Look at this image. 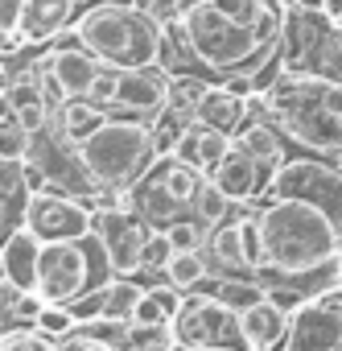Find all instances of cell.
I'll return each instance as SVG.
<instances>
[{
    "mask_svg": "<svg viewBox=\"0 0 342 351\" xmlns=\"http://www.w3.org/2000/svg\"><path fill=\"white\" fill-rule=\"evenodd\" d=\"M182 298L186 293H178L174 285H165V281H153V285H144L140 289V302H136V310H132V322H174V314H178V306H182Z\"/></svg>",
    "mask_w": 342,
    "mask_h": 351,
    "instance_id": "obj_22",
    "label": "cell"
},
{
    "mask_svg": "<svg viewBox=\"0 0 342 351\" xmlns=\"http://www.w3.org/2000/svg\"><path fill=\"white\" fill-rule=\"evenodd\" d=\"M0 289H5V269H0Z\"/></svg>",
    "mask_w": 342,
    "mask_h": 351,
    "instance_id": "obj_39",
    "label": "cell"
},
{
    "mask_svg": "<svg viewBox=\"0 0 342 351\" xmlns=\"http://www.w3.org/2000/svg\"><path fill=\"white\" fill-rule=\"evenodd\" d=\"M99 120H107V112L103 108H95L87 95H79V99H66V104H58V112H54V128H58V136L62 141H70V145H79Z\"/></svg>",
    "mask_w": 342,
    "mask_h": 351,
    "instance_id": "obj_21",
    "label": "cell"
},
{
    "mask_svg": "<svg viewBox=\"0 0 342 351\" xmlns=\"http://www.w3.org/2000/svg\"><path fill=\"white\" fill-rule=\"evenodd\" d=\"M256 228H260V285H289L297 293H321L338 281V252H342V228L297 199H260L256 203Z\"/></svg>",
    "mask_w": 342,
    "mask_h": 351,
    "instance_id": "obj_1",
    "label": "cell"
},
{
    "mask_svg": "<svg viewBox=\"0 0 342 351\" xmlns=\"http://www.w3.org/2000/svg\"><path fill=\"white\" fill-rule=\"evenodd\" d=\"M211 87V79L202 75H182V71H169V108H178V112H194V104L202 99V91Z\"/></svg>",
    "mask_w": 342,
    "mask_h": 351,
    "instance_id": "obj_27",
    "label": "cell"
},
{
    "mask_svg": "<svg viewBox=\"0 0 342 351\" xmlns=\"http://www.w3.org/2000/svg\"><path fill=\"white\" fill-rule=\"evenodd\" d=\"M25 232H34L42 244L50 240H75V236H87L91 232V207L66 191H54V186H34L29 191V203H25V219H21Z\"/></svg>",
    "mask_w": 342,
    "mask_h": 351,
    "instance_id": "obj_11",
    "label": "cell"
},
{
    "mask_svg": "<svg viewBox=\"0 0 342 351\" xmlns=\"http://www.w3.org/2000/svg\"><path fill=\"white\" fill-rule=\"evenodd\" d=\"M0 351H54V339L29 322H9L0 330Z\"/></svg>",
    "mask_w": 342,
    "mask_h": 351,
    "instance_id": "obj_28",
    "label": "cell"
},
{
    "mask_svg": "<svg viewBox=\"0 0 342 351\" xmlns=\"http://www.w3.org/2000/svg\"><path fill=\"white\" fill-rule=\"evenodd\" d=\"M174 330L165 322H128L124 330V351H174Z\"/></svg>",
    "mask_w": 342,
    "mask_h": 351,
    "instance_id": "obj_26",
    "label": "cell"
},
{
    "mask_svg": "<svg viewBox=\"0 0 342 351\" xmlns=\"http://www.w3.org/2000/svg\"><path fill=\"white\" fill-rule=\"evenodd\" d=\"M116 83H120V66H107V62H103L99 75H95V83L87 87V99L107 112V108H111V95H116Z\"/></svg>",
    "mask_w": 342,
    "mask_h": 351,
    "instance_id": "obj_32",
    "label": "cell"
},
{
    "mask_svg": "<svg viewBox=\"0 0 342 351\" xmlns=\"http://www.w3.org/2000/svg\"><path fill=\"white\" fill-rule=\"evenodd\" d=\"M34 326L42 330V335H50V339H62L75 322H70V314H66V306H42L38 314H34Z\"/></svg>",
    "mask_w": 342,
    "mask_h": 351,
    "instance_id": "obj_33",
    "label": "cell"
},
{
    "mask_svg": "<svg viewBox=\"0 0 342 351\" xmlns=\"http://www.w3.org/2000/svg\"><path fill=\"white\" fill-rule=\"evenodd\" d=\"M103 281H111V265H107L103 244L95 240V232L75 236V240H50V244H42L34 293L46 306H66V302L99 289Z\"/></svg>",
    "mask_w": 342,
    "mask_h": 351,
    "instance_id": "obj_5",
    "label": "cell"
},
{
    "mask_svg": "<svg viewBox=\"0 0 342 351\" xmlns=\"http://www.w3.org/2000/svg\"><path fill=\"white\" fill-rule=\"evenodd\" d=\"M338 29H342V17H338Z\"/></svg>",
    "mask_w": 342,
    "mask_h": 351,
    "instance_id": "obj_43",
    "label": "cell"
},
{
    "mask_svg": "<svg viewBox=\"0 0 342 351\" xmlns=\"http://www.w3.org/2000/svg\"><path fill=\"white\" fill-rule=\"evenodd\" d=\"M66 34L99 62L120 71L161 62V21L136 0H95L75 13Z\"/></svg>",
    "mask_w": 342,
    "mask_h": 351,
    "instance_id": "obj_3",
    "label": "cell"
},
{
    "mask_svg": "<svg viewBox=\"0 0 342 351\" xmlns=\"http://www.w3.org/2000/svg\"><path fill=\"white\" fill-rule=\"evenodd\" d=\"M264 199H297L317 211H326L342 228V169L334 157H313V153H293L264 191Z\"/></svg>",
    "mask_w": 342,
    "mask_h": 351,
    "instance_id": "obj_7",
    "label": "cell"
},
{
    "mask_svg": "<svg viewBox=\"0 0 342 351\" xmlns=\"http://www.w3.org/2000/svg\"><path fill=\"white\" fill-rule=\"evenodd\" d=\"M25 157H29V132L9 112H0V161H25Z\"/></svg>",
    "mask_w": 342,
    "mask_h": 351,
    "instance_id": "obj_30",
    "label": "cell"
},
{
    "mask_svg": "<svg viewBox=\"0 0 342 351\" xmlns=\"http://www.w3.org/2000/svg\"><path fill=\"white\" fill-rule=\"evenodd\" d=\"M87 178L99 195L120 199L153 161V136L144 120H124V116H107L99 120L79 145H75Z\"/></svg>",
    "mask_w": 342,
    "mask_h": 351,
    "instance_id": "obj_4",
    "label": "cell"
},
{
    "mask_svg": "<svg viewBox=\"0 0 342 351\" xmlns=\"http://www.w3.org/2000/svg\"><path fill=\"white\" fill-rule=\"evenodd\" d=\"M79 9L83 5H75V0H25L21 17H17L13 46H50L54 38H62L70 29Z\"/></svg>",
    "mask_w": 342,
    "mask_h": 351,
    "instance_id": "obj_14",
    "label": "cell"
},
{
    "mask_svg": "<svg viewBox=\"0 0 342 351\" xmlns=\"http://www.w3.org/2000/svg\"><path fill=\"white\" fill-rule=\"evenodd\" d=\"M124 330L128 322H116V318H87V322H75L70 335L75 339H87V343H111L124 351Z\"/></svg>",
    "mask_w": 342,
    "mask_h": 351,
    "instance_id": "obj_29",
    "label": "cell"
},
{
    "mask_svg": "<svg viewBox=\"0 0 342 351\" xmlns=\"http://www.w3.org/2000/svg\"><path fill=\"white\" fill-rule=\"evenodd\" d=\"M334 161H338V169H342V157H334Z\"/></svg>",
    "mask_w": 342,
    "mask_h": 351,
    "instance_id": "obj_41",
    "label": "cell"
},
{
    "mask_svg": "<svg viewBox=\"0 0 342 351\" xmlns=\"http://www.w3.org/2000/svg\"><path fill=\"white\" fill-rule=\"evenodd\" d=\"M272 351H342V281L309 293L285 322Z\"/></svg>",
    "mask_w": 342,
    "mask_h": 351,
    "instance_id": "obj_9",
    "label": "cell"
},
{
    "mask_svg": "<svg viewBox=\"0 0 342 351\" xmlns=\"http://www.w3.org/2000/svg\"><path fill=\"white\" fill-rule=\"evenodd\" d=\"M285 322H289V314L280 306H272L268 298L239 310V330L248 339V351H272L280 343V335H285Z\"/></svg>",
    "mask_w": 342,
    "mask_h": 351,
    "instance_id": "obj_20",
    "label": "cell"
},
{
    "mask_svg": "<svg viewBox=\"0 0 342 351\" xmlns=\"http://www.w3.org/2000/svg\"><path fill=\"white\" fill-rule=\"evenodd\" d=\"M174 351H202V347H174Z\"/></svg>",
    "mask_w": 342,
    "mask_h": 351,
    "instance_id": "obj_38",
    "label": "cell"
},
{
    "mask_svg": "<svg viewBox=\"0 0 342 351\" xmlns=\"http://www.w3.org/2000/svg\"><path fill=\"white\" fill-rule=\"evenodd\" d=\"M207 277H211V269H207L202 252H169V261L161 265V281H165V285H174L178 293L198 289Z\"/></svg>",
    "mask_w": 342,
    "mask_h": 351,
    "instance_id": "obj_23",
    "label": "cell"
},
{
    "mask_svg": "<svg viewBox=\"0 0 342 351\" xmlns=\"http://www.w3.org/2000/svg\"><path fill=\"white\" fill-rule=\"evenodd\" d=\"M227 145H231V136L227 132H215V128H202V124H186V132H182V141H178V149H174V157H182V161H190L202 178H211L215 173V165L223 161V153H227Z\"/></svg>",
    "mask_w": 342,
    "mask_h": 351,
    "instance_id": "obj_19",
    "label": "cell"
},
{
    "mask_svg": "<svg viewBox=\"0 0 342 351\" xmlns=\"http://www.w3.org/2000/svg\"><path fill=\"white\" fill-rule=\"evenodd\" d=\"M190 215L211 232V228H219L223 219H231L235 215V203L211 182V178H202V186H198V195H194V203H190Z\"/></svg>",
    "mask_w": 342,
    "mask_h": 351,
    "instance_id": "obj_24",
    "label": "cell"
},
{
    "mask_svg": "<svg viewBox=\"0 0 342 351\" xmlns=\"http://www.w3.org/2000/svg\"><path fill=\"white\" fill-rule=\"evenodd\" d=\"M165 104H169V71L161 62L128 66V71H120V83H116L107 116H124V120H144L148 124Z\"/></svg>",
    "mask_w": 342,
    "mask_h": 351,
    "instance_id": "obj_12",
    "label": "cell"
},
{
    "mask_svg": "<svg viewBox=\"0 0 342 351\" xmlns=\"http://www.w3.org/2000/svg\"><path fill=\"white\" fill-rule=\"evenodd\" d=\"M54 351H120V347H111V343H87V339H75L66 330L62 339H54Z\"/></svg>",
    "mask_w": 342,
    "mask_h": 351,
    "instance_id": "obj_35",
    "label": "cell"
},
{
    "mask_svg": "<svg viewBox=\"0 0 342 351\" xmlns=\"http://www.w3.org/2000/svg\"><path fill=\"white\" fill-rule=\"evenodd\" d=\"M75 5H95V0H75Z\"/></svg>",
    "mask_w": 342,
    "mask_h": 351,
    "instance_id": "obj_40",
    "label": "cell"
},
{
    "mask_svg": "<svg viewBox=\"0 0 342 351\" xmlns=\"http://www.w3.org/2000/svg\"><path fill=\"white\" fill-rule=\"evenodd\" d=\"M231 141H235V145H239V149H244V153H248L264 173H268V178H272V173H276L293 153H297V149L285 141V132L268 120V112L260 108V99H256V95L248 99V116L239 120V128L231 132Z\"/></svg>",
    "mask_w": 342,
    "mask_h": 351,
    "instance_id": "obj_13",
    "label": "cell"
},
{
    "mask_svg": "<svg viewBox=\"0 0 342 351\" xmlns=\"http://www.w3.org/2000/svg\"><path fill=\"white\" fill-rule=\"evenodd\" d=\"M178 5H190V0H178Z\"/></svg>",
    "mask_w": 342,
    "mask_h": 351,
    "instance_id": "obj_42",
    "label": "cell"
},
{
    "mask_svg": "<svg viewBox=\"0 0 342 351\" xmlns=\"http://www.w3.org/2000/svg\"><path fill=\"white\" fill-rule=\"evenodd\" d=\"M91 232L103 244V256L111 265V277H136L140 248H144V240H148L153 228L136 211H128L124 203H103V207L91 211Z\"/></svg>",
    "mask_w": 342,
    "mask_h": 351,
    "instance_id": "obj_10",
    "label": "cell"
},
{
    "mask_svg": "<svg viewBox=\"0 0 342 351\" xmlns=\"http://www.w3.org/2000/svg\"><path fill=\"white\" fill-rule=\"evenodd\" d=\"M280 71L342 79V29L326 9H285L276 38Z\"/></svg>",
    "mask_w": 342,
    "mask_h": 351,
    "instance_id": "obj_6",
    "label": "cell"
},
{
    "mask_svg": "<svg viewBox=\"0 0 342 351\" xmlns=\"http://www.w3.org/2000/svg\"><path fill=\"white\" fill-rule=\"evenodd\" d=\"M21 5H25V0H0V34H5L9 42H13V34H17V17H21Z\"/></svg>",
    "mask_w": 342,
    "mask_h": 351,
    "instance_id": "obj_34",
    "label": "cell"
},
{
    "mask_svg": "<svg viewBox=\"0 0 342 351\" xmlns=\"http://www.w3.org/2000/svg\"><path fill=\"white\" fill-rule=\"evenodd\" d=\"M136 5H140V9H148L157 21H169V17H178V13H182L178 0H136Z\"/></svg>",
    "mask_w": 342,
    "mask_h": 351,
    "instance_id": "obj_36",
    "label": "cell"
},
{
    "mask_svg": "<svg viewBox=\"0 0 342 351\" xmlns=\"http://www.w3.org/2000/svg\"><path fill=\"white\" fill-rule=\"evenodd\" d=\"M256 99L297 153L342 157V79L280 71Z\"/></svg>",
    "mask_w": 342,
    "mask_h": 351,
    "instance_id": "obj_2",
    "label": "cell"
},
{
    "mask_svg": "<svg viewBox=\"0 0 342 351\" xmlns=\"http://www.w3.org/2000/svg\"><path fill=\"white\" fill-rule=\"evenodd\" d=\"M338 281H342V252H338Z\"/></svg>",
    "mask_w": 342,
    "mask_h": 351,
    "instance_id": "obj_37",
    "label": "cell"
},
{
    "mask_svg": "<svg viewBox=\"0 0 342 351\" xmlns=\"http://www.w3.org/2000/svg\"><path fill=\"white\" fill-rule=\"evenodd\" d=\"M161 232H165L169 244H174V252H198L202 240H207V228H202L194 215H182V219L169 223V228H161Z\"/></svg>",
    "mask_w": 342,
    "mask_h": 351,
    "instance_id": "obj_31",
    "label": "cell"
},
{
    "mask_svg": "<svg viewBox=\"0 0 342 351\" xmlns=\"http://www.w3.org/2000/svg\"><path fill=\"white\" fill-rule=\"evenodd\" d=\"M174 343L178 347H202V351H248V339L239 330V314L227 310L211 293H186L174 322Z\"/></svg>",
    "mask_w": 342,
    "mask_h": 351,
    "instance_id": "obj_8",
    "label": "cell"
},
{
    "mask_svg": "<svg viewBox=\"0 0 342 351\" xmlns=\"http://www.w3.org/2000/svg\"><path fill=\"white\" fill-rule=\"evenodd\" d=\"M29 191H34V182L25 173V161H0V244L21 228Z\"/></svg>",
    "mask_w": 342,
    "mask_h": 351,
    "instance_id": "obj_17",
    "label": "cell"
},
{
    "mask_svg": "<svg viewBox=\"0 0 342 351\" xmlns=\"http://www.w3.org/2000/svg\"><path fill=\"white\" fill-rule=\"evenodd\" d=\"M140 281L136 277H111L103 285V314L99 318H116V322H132V310L140 302Z\"/></svg>",
    "mask_w": 342,
    "mask_h": 351,
    "instance_id": "obj_25",
    "label": "cell"
},
{
    "mask_svg": "<svg viewBox=\"0 0 342 351\" xmlns=\"http://www.w3.org/2000/svg\"><path fill=\"white\" fill-rule=\"evenodd\" d=\"M38 252H42V240L34 232H25V228H17L5 244H0V269H5V285L13 293H34Z\"/></svg>",
    "mask_w": 342,
    "mask_h": 351,
    "instance_id": "obj_16",
    "label": "cell"
},
{
    "mask_svg": "<svg viewBox=\"0 0 342 351\" xmlns=\"http://www.w3.org/2000/svg\"><path fill=\"white\" fill-rule=\"evenodd\" d=\"M211 182H215L235 207H248V203H260V199H264V191H268L272 178H268V173H264V169H260V165H256V161L231 141L227 153H223V161H219L215 173H211Z\"/></svg>",
    "mask_w": 342,
    "mask_h": 351,
    "instance_id": "obj_15",
    "label": "cell"
},
{
    "mask_svg": "<svg viewBox=\"0 0 342 351\" xmlns=\"http://www.w3.org/2000/svg\"><path fill=\"white\" fill-rule=\"evenodd\" d=\"M248 116V99L244 95H235V91H227L223 83H211L207 91H202V99L194 104V112H190V120L194 124H202V128H215V132H235L239 128V120Z\"/></svg>",
    "mask_w": 342,
    "mask_h": 351,
    "instance_id": "obj_18",
    "label": "cell"
}]
</instances>
